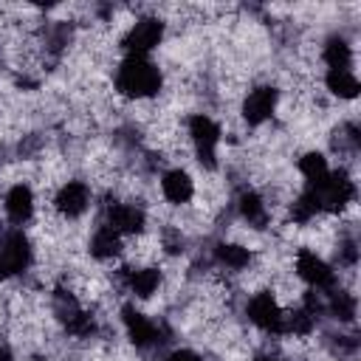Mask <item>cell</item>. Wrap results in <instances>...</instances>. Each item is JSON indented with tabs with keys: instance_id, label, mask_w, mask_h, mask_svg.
Returning <instances> with one entry per match:
<instances>
[{
	"instance_id": "6da1fadb",
	"label": "cell",
	"mask_w": 361,
	"mask_h": 361,
	"mask_svg": "<svg viewBox=\"0 0 361 361\" xmlns=\"http://www.w3.org/2000/svg\"><path fill=\"white\" fill-rule=\"evenodd\" d=\"M164 90V71L149 56H121L113 73V93L121 102L158 99Z\"/></svg>"
},
{
	"instance_id": "7a4b0ae2",
	"label": "cell",
	"mask_w": 361,
	"mask_h": 361,
	"mask_svg": "<svg viewBox=\"0 0 361 361\" xmlns=\"http://www.w3.org/2000/svg\"><path fill=\"white\" fill-rule=\"evenodd\" d=\"M164 37H166V23L152 11H147L138 14L130 23V28L118 37V48L124 51V56H149L155 48H161Z\"/></svg>"
},
{
	"instance_id": "3957f363",
	"label": "cell",
	"mask_w": 361,
	"mask_h": 361,
	"mask_svg": "<svg viewBox=\"0 0 361 361\" xmlns=\"http://www.w3.org/2000/svg\"><path fill=\"white\" fill-rule=\"evenodd\" d=\"M276 104H279V87L271 82H262V85H254L245 90V96L240 99L237 116L245 127L259 130L262 124H268L276 116Z\"/></svg>"
},
{
	"instance_id": "277c9868",
	"label": "cell",
	"mask_w": 361,
	"mask_h": 361,
	"mask_svg": "<svg viewBox=\"0 0 361 361\" xmlns=\"http://www.w3.org/2000/svg\"><path fill=\"white\" fill-rule=\"evenodd\" d=\"M90 206H93V189L82 178H68L51 195V209L68 223H76L79 217H85Z\"/></svg>"
},
{
	"instance_id": "5b68a950",
	"label": "cell",
	"mask_w": 361,
	"mask_h": 361,
	"mask_svg": "<svg viewBox=\"0 0 361 361\" xmlns=\"http://www.w3.org/2000/svg\"><path fill=\"white\" fill-rule=\"evenodd\" d=\"M290 262H293L290 271L299 276V282H302L305 288L327 290V288L336 285V268H333L324 257H319V254H313V251H307V248H296Z\"/></svg>"
},
{
	"instance_id": "8992f818",
	"label": "cell",
	"mask_w": 361,
	"mask_h": 361,
	"mask_svg": "<svg viewBox=\"0 0 361 361\" xmlns=\"http://www.w3.org/2000/svg\"><path fill=\"white\" fill-rule=\"evenodd\" d=\"M245 316H248V324L265 336H279V322H282V307L279 302L274 299V293L265 288V290H257L248 296L245 302Z\"/></svg>"
},
{
	"instance_id": "52a82bcc",
	"label": "cell",
	"mask_w": 361,
	"mask_h": 361,
	"mask_svg": "<svg viewBox=\"0 0 361 361\" xmlns=\"http://www.w3.org/2000/svg\"><path fill=\"white\" fill-rule=\"evenodd\" d=\"M37 214V192L31 183H14L3 192V217L11 226H31Z\"/></svg>"
},
{
	"instance_id": "ba28073f",
	"label": "cell",
	"mask_w": 361,
	"mask_h": 361,
	"mask_svg": "<svg viewBox=\"0 0 361 361\" xmlns=\"http://www.w3.org/2000/svg\"><path fill=\"white\" fill-rule=\"evenodd\" d=\"M158 189H161V200L166 206L180 209V206L192 203V197H195V175L183 166H169L161 172Z\"/></svg>"
},
{
	"instance_id": "9c48e42d",
	"label": "cell",
	"mask_w": 361,
	"mask_h": 361,
	"mask_svg": "<svg viewBox=\"0 0 361 361\" xmlns=\"http://www.w3.org/2000/svg\"><path fill=\"white\" fill-rule=\"evenodd\" d=\"M85 245H87V257L93 262H99V265L118 262L121 254H124V237L116 228H110L107 223H102V220L93 226V231H90Z\"/></svg>"
},
{
	"instance_id": "30bf717a",
	"label": "cell",
	"mask_w": 361,
	"mask_h": 361,
	"mask_svg": "<svg viewBox=\"0 0 361 361\" xmlns=\"http://www.w3.org/2000/svg\"><path fill=\"white\" fill-rule=\"evenodd\" d=\"M353 62L355 51L341 34H333L319 45V65H324L327 71H353Z\"/></svg>"
},
{
	"instance_id": "8fae6325",
	"label": "cell",
	"mask_w": 361,
	"mask_h": 361,
	"mask_svg": "<svg viewBox=\"0 0 361 361\" xmlns=\"http://www.w3.org/2000/svg\"><path fill=\"white\" fill-rule=\"evenodd\" d=\"M322 85H324V93H327L330 99H338L341 104L355 102L358 87H361L355 71H324Z\"/></svg>"
},
{
	"instance_id": "7c38bea8",
	"label": "cell",
	"mask_w": 361,
	"mask_h": 361,
	"mask_svg": "<svg viewBox=\"0 0 361 361\" xmlns=\"http://www.w3.org/2000/svg\"><path fill=\"white\" fill-rule=\"evenodd\" d=\"M330 169H333V166H330L327 155L319 152V149H307V152H302V158L296 161V172H299V178L305 180V186H310V189L322 186V183L327 180Z\"/></svg>"
},
{
	"instance_id": "4fadbf2b",
	"label": "cell",
	"mask_w": 361,
	"mask_h": 361,
	"mask_svg": "<svg viewBox=\"0 0 361 361\" xmlns=\"http://www.w3.org/2000/svg\"><path fill=\"white\" fill-rule=\"evenodd\" d=\"M166 361H206V358L192 347H178V350L166 353Z\"/></svg>"
},
{
	"instance_id": "5bb4252c",
	"label": "cell",
	"mask_w": 361,
	"mask_h": 361,
	"mask_svg": "<svg viewBox=\"0 0 361 361\" xmlns=\"http://www.w3.org/2000/svg\"><path fill=\"white\" fill-rule=\"evenodd\" d=\"M248 361H279V355L276 353H254Z\"/></svg>"
}]
</instances>
